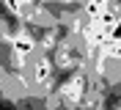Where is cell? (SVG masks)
Here are the masks:
<instances>
[{"label": "cell", "mask_w": 121, "mask_h": 110, "mask_svg": "<svg viewBox=\"0 0 121 110\" xmlns=\"http://www.w3.org/2000/svg\"><path fill=\"white\" fill-rule=\"evenodd\" d=\"M50 77H52V66H50V61H47L44 55L33 58V66H30V80H33V85H47Z\"/></svg>", "instance_id": "1"}]
</instances>
